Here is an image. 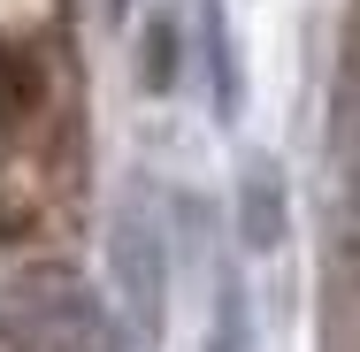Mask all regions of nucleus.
Instances as JSON below:
<instances>
[{
	"instance_id": "1",
	"label": "nucleus",
	"mask_w": 360,
	"mask_h": 352,
	"mask_svg": "<svg viewBox=\"0 0 360 352\" xmlns=\"http://www.w3.org/2000/svg\"><path fill=\"white\" fill-rule=\"evenodd\" d=\"M84 54L70 0H0V245H54L84 207Z\"/></svg>"
}]
</instances>
